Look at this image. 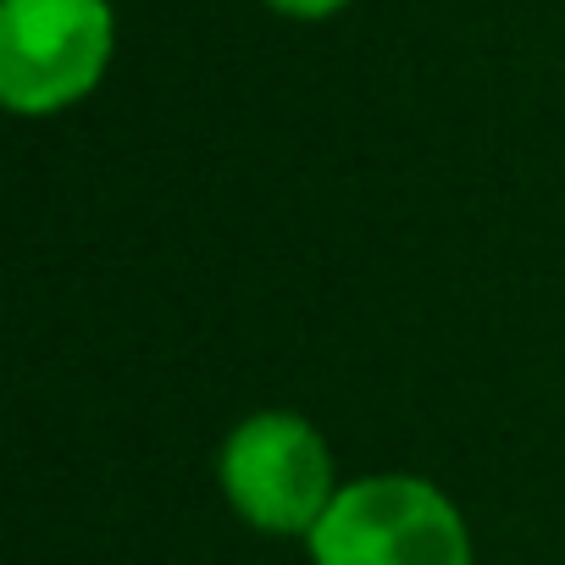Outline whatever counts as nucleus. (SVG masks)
Segmentation results:
<instances>
[{"label":"nucleus","instance_id":"f257e3e1","mask_svg":"<svg viewBox=\"0 0 565 565\" xmlns=\"http://www.w3.org/2000/svg\"><path fill=\"white\" fill-rule=\"evenodd\" d=\"M306 548L311 565H477L460 504L416 471L344 482Z\"/></svg>","mask_w":565,"mask_h":565},{"label":"nucleus","instance_id":"f03ea898","mask_svg":"<svg viewBox=\"0 0 565 565\" xmlns=\"http://www.w3.org/2000/svg\"><path fill=\"white\" fill-rule=\"evenodd\" d=\"M216 482L233 515L266 537H311L344 488L322 427L300 411L244 416L222 438Z\"/></svg>","mask_w":565,"mask_h":565},{"label":"nucleus","instance_id":"7ed1b4c3","mask_svg":"<svg viewBox=\"0 0 565 565\" xmlns=\"http://www.w3.org/2000/svg\"><path fill=\"white\" fill-rule=\"evenodd\" d=\"M117 56L111 0H0V100L62 117L89 100Z\"/></svg>","mask_w":565,"mask_h":565},{"label":"nucleus","instance_id":"20e7f679","mask_svg":"<svg viewBox=\"0 0 565 565\" xmlns=\"http://www.w3.org/2000/svg\"><path fill=\"white\" fill-rule=\"evenodd\" d=\"M260 7L277 12V18H295V23H328L350 7V0H260Z\"/></svg>","mask_w":565,"mask_h":565}]
</instances>
